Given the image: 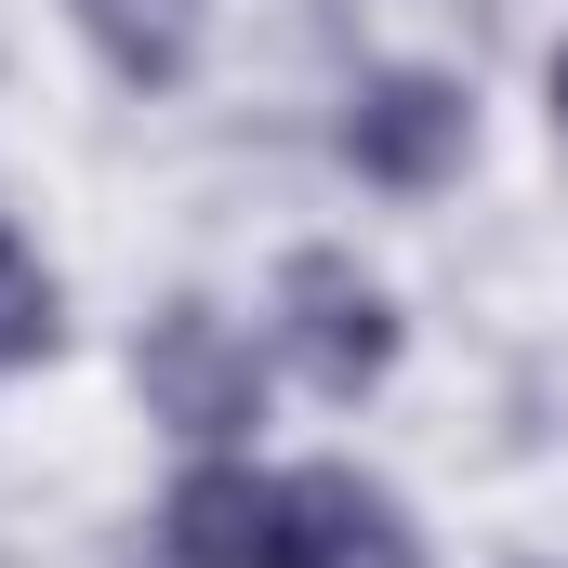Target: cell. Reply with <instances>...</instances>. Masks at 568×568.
<instances>
[{
	"label": "cell",
	"instance_id": "1",
	"mask_svg": "<svg viewBox=\"0 0 568 568\" xmlns=\"http://www.w3.org/2000/svg\"><path fill=\"white\" fill-rule=\"evenodd\" d=\"M133 384H145V410L172 436H199V449H225V436L265 424V371H252V344H239L212 304H159V317H145Z\"/></svg>",
	"mask_w": 568,
	"mask_h": 568
},
{
	"label": "cell",
	"instance_id": "2",
	"mask_svg": "<svg viewBox=\"0 0 568 568\" xmlns=\"http://www.w3.org/2000/svg\"><path fill=\"white\" fill-rule=\"evenodd\" d=\"M278 331H291V371L317 397H371L397 371V304H384V278H357V252H291Z\"/></svg>",
	"mask_w": 568,
	"mask_h": 568
},
{
	"label": "cell",
	"instance_id": "3",
	"mask_svg": "<svg viewBox=\"0 0 568 568\" xmlns=\"http://www.w3.org/2000/svg\"><path fill=\"white\" fill-rule=\"evenodd\" d=\"M344 159H357L371 185H397V199L449 185V172L476 159V106H463V80H436V67H371L357 106H344Z\"/></svg>",
	"mask_w": 568,
	"mask_h": 568
},
{
	"label": "cell",
	"instance_id": "4",
	"mask_svg": "<svg viewBox=\"0 0 568 568\" xmlns=\"http://www.w3.org/2000/svg\"><path fill=\"white\" fill-rule=\"evenodd\" d=\"M159 556L172 568H291V476L199 463V476L159 503Z\"/></svg>",
	"mask_w": 568,
	"mask_h": 568
},
{
	"label": "cell",
	"instance_id": "5",
	"mask_svg": "<svg viewBox=\"0 0 568 568\" xmlns=\"http://www.w3.org/2000/svg\"><path fill=\"white\" fill-rule=\"evenodd\" d=\"M291 568H424V529L384 476L357 463H304L291 476Z\"/></svg>",
	"mask_w": 568,
	"mask_h": 568
},
{
	"label": "cell",
	"instance_id": "6",
	"mask_svg": "<svg viewBox=\"0 0 568 568\" xmlns=\"http://www.w3.org/2000/svg\"><path fill=\"white\" fill-rule=\"evenodd\" d=\"M199 13H212V0H80L93 53H106L133 93H172V80L199 67Z\"/></svg>",
	"mask_w": 568,
	"mask_h": 568
},
{
	"label": "cell",
	"instance_id": "7",
	"mask_svg": "<svg viewBox=\"0 0 568 568\" xmlns=\"http://www.w3.org/2000/svg\"><path fill=\"white\" fill-rule=\"evenodd\" d=\"M67 344V304H53V278L13 252V225H0V371H40Z\"/></svg>",
	"mask_w": 568,
	"mask_h": 568
},
{
	"label": "cell",
	"instance_id": "8",
	"mask_svg": "<svg viewBox=\"0 0 568 568\" xmlns=\"http://www.w3.org/2000/svg\"><path fill=\"white\" fill-rule=\"evenodd\" d=\"M556 133H568V53H556Z\"/></svg>",
	"mask_w": 568,
	"mask_h": 568
}]
</instances>
